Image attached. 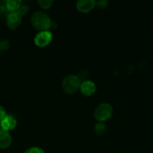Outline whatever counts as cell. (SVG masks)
I'll use <instances>...</instances> for the list:
<instances>
[{
  "label": "cell",
  "mask_w": 153,
  "mask_h": 153,
  "mask_svg": "<svg viewBox=\"0 0 153 153\" xmlns=\"http://www.w3.org/2000/svg\"><path fill=\"white\" fill-rule=\"evenodd\" d=\"M11 136L7 131L0 128V149H6L11 144Z\"/></svg>",
  "instance_id": "9"
},
{
  "label": "cell",
  "mask_w": 153,
  "mask_h": 153,
  "mask_svg": "<svg viewBox=\"0 0 153 153\" xmlns=\"http://www.w3.org/2000/svg\"><path fill=\"white\" fill-rule=\"evenodd\" d=\"M79 89L81 90V92L82 93V94H84L86 97H91L97 91V86H96L94 82L89 80H86L82 82Z\"/></svg>",
  "instance_id": "6"
},
{
  "label": "cell",
  "mask_w": 153,
  "mask_h": 153,
  "mask_svg": "<svg viewBox=\"0 0 153 153\" xmlns=\"http://www.w3.org/2000/svg\"><path fill=\"white\" fill-rule=\"evenodd\" d=\"M108 4V2L107 1H105V0H102V1H99L97 2H96V5L98 8L103 9L107 7Z\"/></svg>",
  "instance_id": "16"
},
{
  "label": "cell",
  "mask_w": 153,
  "mask_h": 153,
  "mask_svg": "<svg viewBox=\"0 0 153 153\" xmlns=\"http://www.w3.org/2000/svg\"><path fill=\"white\" fill-rule=\"evenodd\" d=\"M106 126L105 125V123H103L100 122L95 126V131L97 134L99 135H102V134H104L106 132Z\"/></svg>",
  "instance_id": "11"
},
{
  "label": "cell",
  "mask_w": 153,
  "mask_h": 153,
  "mask_svg": "<svg viewBox=\"0 0 153 153\" xmlns=\"http://www.w3.org/2000/svg\"><path fill=\"white\" fill-rule=\"evenodd\" d=\"M25 153H45L42 149L39 147H31L27 149Z\"/></svg>",
  "instance_id": "14"
},
{
  "label": "cell",
  "mask_w": 153,
  "mask_h": 153,
  "mask_svg": "<svg viewBox=\"0 0 153 153\" xmlns=\"http://www.w3.org/2000/svg\"><path fill=\"white\" fill-rule=\"evenodd\" d=\"M96 6L94 0H79L76 3V7L81 13H88Z\"/></svg>",
  "instance_id": "7"
},
{
  "label": "cell",
  "mask_w": 153,
  "mask_h": 153,
  "mask_svg": "<svg viewBox=\"0 0 153 153\" xmlns=\"http://www.w3.org/2000/svg\"><path fill=\"white\" fill-rule=\"evenodd\" d=\"M31 24L40 31H48L52 27V22L49 16L43 12L37 11L31 16Z\"/></svg>",
  "instance_id": "1"
},
{
  "label": "cell",
  "mask_w": 153,
  "mask_h": 153,
  "mask_svg": "<svg viewBox=\"0 0 153 153\" xmlns=\"http://www.w3.org/2000/svg\"><path fill=\"white\" fill-rule=\"evenodd\" d=\"M21 6V1L8 0L5 1V7L9 12H16Z\"/></svg>",
  "instance_id": "10"
},
{
  "label": "cell",
  "mask_w": 153,
  "mask_h": 153,
  "mask_svg": "<svg viewBox=\"0 0 153 153\" xmlns=\"http://www.w3.org/2000/svg\"><path fill=\"white\" fill-rule=\"evenodd\" d=\"M6 116V112L5 110L4 109V108L2 106L0 105V121Z\"/></svg>",
  "instance_id": "18"
},
{
  "label": "cell",
  "mask_w": 153,
  "mask_h": 153,
  "mask_svg": "<svg viewBox=\"0 0 153 153\" xmlns=\"http://www.w3.org/2000/svg\"><path fill=\"white\" fill-rule=\"evenodd\" d=\"M82 82L78 77V76L75 75H69L66 76L62 82V88L64 93L67 94H75L80 88Z\"/></svg>",
  "instance_id": "2"
},
{
  "label": "cell",
  "mask_w": 153,
  "mask_h": 153,
  "mask_svg": "<svg viewBox=\"0 0 153 153\" xmlns=\"http://www.w3.org/2000/svg\"><path fill=\"white\" fill-rule=\"evenodd\" d=\"M0 125H1V128L8 131L13 129L16 126V120L11 115H6L0 121Z\"/></svg>",
  "instance_id": "8"
},
{
  "label": "cell",
  "mask_w": 153,
  "mask_h": 153,
  "mask_svg": "<svg viewBox=\"0 0 153 153\" xmlns=\"http://www.w3.org/2000/svg\"><path fill=\"white\" fill-rule=\"evenodd\" d=\"M21 16L17 12H10L7 14L6 22L10 29L14 30L18 28L21 22Z\"/></svg>",
  "instance_id": "5"
},
{
  "label": "cell",
  "mask_w": 153,
  "mask_h": 153,
  "mask_svg": "<svg viewBox=\"0 0 153 153\" xmlns=\"http://www.w3.org/2000/svg\"><path fill=\"white\" fill-rule=\"evenodd\" d=\"M9 46H10V44H9L8 40H4V39L0 40V51L7 50L9 48Z\"/></svg>",
  "instance_id": "13"
},
{
  "label": "cell",
  "mask_w": 153,
  "mask_h": 153,
  "mask_svg": "<svg viewBox=\"0 0 153 153\" xmlns=\"http://www.w3.org/2000/svg\"><path fill=\"white\" fill-rule=\"evenodd\" d=\"M52 34L49 31H40L34 37V43L40 47H45L51 43Z\"/></svg>",
  "instance_id": "4"
},
{
  "label": "cell",
  "mask_w": 153,
  "mask_h": 153,
  "mask_svg": "<svg viewBox=\"0 0 153 153\" xmlns=\"http://www.w3.org/2000/svg\"><path fill=\"white\" fill-rule=\"evenodd\" d=\"M113 114V108L110 104L102 103L96 108L94 112L95 118L99 122H104L108 120Z\"/></svg>",
  "instance_id": "3"
},
{
  "label": "cell",
  "mask_w": 153,
  "mask_h": 153,
  "mask_svg": "<svg viewBox=\"0 0 153 153\" xmlns=\"http://www.w3.org/2000/svg\"><path fill=\"white\" fill-rule=\"evenodd\" d=\"M28 10V7H27V6L22 5L19 7V8L18 9V10L16 12H17V13L22 16H24L25 14H26Z\"/></svg>",
  "instance_id": "15"
},
{
  "label": "cell",
  "mask_w": 153,
  "mask_h": 153,
  "mask_svg": "<svg viewBox=\"0 0 153 153\" xmlns=\"http://www.w3.org/2000/svg\"><path fill=\"white\" fill-rule=\"evenodd\" d=\"M37 3L42 8L48 9L53 4V1H51V0H38Z\"/></svg>",
  "instance_id": "12"
},
{
  "label": "cell",
  "mask_w": 153,
  "mask_h": 153,
  "mask_svg": "<svg viewBox=\"0 0 153 153\" xmlns=\"http://www.w3.org/2000/svg\"><path fill=\"white\" fill-rule=\"evenodd\" d=\"M88 72L83 70V71L80 72V73H79V75L78 76V77L79 78V79L81 80V82H82V80H83V82H85V81H86L85 79H87V77H88Z\"/></svg>",
  "instance_id": "17"
}]
</instances>
